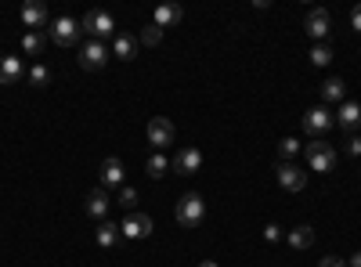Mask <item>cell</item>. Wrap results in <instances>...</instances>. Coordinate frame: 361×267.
I'll return each instance as SVG.
<instances>
[{"label":"cell","mask_w":361,"mask_h":267,"mask_svg":"<svg viewBox=\"0 0 361 267\" xmlns=\"http://www.w3.org/2000/svg\"><path fill=\"white\" fill-rule=\"evenodd\" d=\"M173 217H177V224L180 228H202V221H206V202H202V195L199 192H188V195H180L177 199V210H173Z\"/></svg>","instance_id":"6da1fadb"},{"label":"cell","mask_w":361,"mask_h":267,"mask_svg":"<svg viewBox=\"0 0 361 267\" xmlns=\"http://www.w3.org/2000/svg\"><path fill=\"white\" fill-rule=\"evenodd\" d=\"M307 163L314 173H333L336 170V148L333 144H325L322 137L307 144Z\"/></svg>","instance_id":"7a4b0ae2"},{"label":"cell","mask_w":361,"mask_h":267,"mask_svg":"<svg viewBox=\"0 0 361 267\" xmlns=\"http://www.w3.org/2000/svg\"><path fill=\"white\" fill-rule=\"evenodd\" d=\"M80 37H83V29H80L76 18L62 15V18H54V22H51V40H54L58 47H76Z\"/></svg>","instance_id":"3957f363"},{"label":"cell","mask_w":361,"mask_h":267,"mask_svg":"<svg viewBox=\"0 0 361 267\" xmlns=\"http://www.w3.org/2000/svg\"><path fill=\"white\" fill-rule=\"evenodd\" d=\"M80 29H83V33H90L94 40H102V37H112L116 33V18L109 11H87L83 22H80Z\"/></svg>","instance_id":"277c9868"},{"label":"cell","mask_w":361,"mask_h":267,"mask_svg":"<svg viewBox=\"0 0 361 267\" xmlns=\"http://www.w3.org/2000/svg\"><path fill=\"white\" fill-rule=\"evenodd\" d=\"M105 62H109V51H105L102 40H87V44L80 47V69L94 73V69H102Z\"/></svg>","instance_id":"5b68a950"},{"label":"cell","mask_w":361,"mask_h":267,"mask_svg":"<svg viewBox=\"0 0 361 267\" xmlns=\"http://www.w3.org/2000/svg\"><path fill=\"white\" fill-rule=\"evenodd\" d=\"M336 123V116L329 112V108H311V112H304V130L318 141L322 134H329V127Z\"/></svg>","instance_id":"8992f818"},{"label":"cell","mask_w":361,"mask_h":267,"mask_svg":"<svg viewBox=\"0 0 361 267\" xmlns=\"http://www.w3.org/2000/svg\"><path fill=\"white\" fill-rule=\"evenodd\" d=\"M180 177H192V173H199L202 170V152L195 144H188V148H180V152L173 156V163H170Z\"/></svg>","instance_id":"52a82bcc"},{"label":"cell","mask_w":361,"mask_h":267,"mask_svg":"<svg viewBox=\"0 0 361 267\" xmlns=\"http://www.w3.org/2000/svg\"><path fill=\"white\" fill-rule=\"evenodd\" d=\"M119 228H123V239H148V235L156 231V224H152L148 213H127Z\"/></svg>","instance_id":"ba28073f"},{"label":"cell","mask_w":361,"mask_h":267,"mask_svg":"<svg viewBox=\"0 0 361 267\" xmlns=\"http://www.w3.org/2000/svg\"><path fill=\"white\" fill-rule=\"evenodd\" d=\"M275 177H279V185H282L286 192H300V188L307 185V173L300 170L296 163H279V166H275Z\"/></svg>","instance_id":"9c48e42d"},{"label":"cell","mask_w":361,"mask_h":267,"mask_svg":"<svg viewBox=\"0 0 361 267\" xmlns=\"http://www.w3.org/2000/svg\"><path fill=\"white\" fill-rule=\"evenodd\" d=\"M173 137H177V130L166 116H156V120L148 123V141H152V148H170Z\"/></svg>","instance_id":"30bf717a"},{"label":"cell","mask_w":361,"mask_h":267,"mask_svg":"<svg viewBox=\"0 0 361 267\" xmlns=\"http://www.w3.org/2000/svg\"><path fill=\"white\" fill-rule=\"evenodd\" d=\"M22 22L29 33H40V29L47 25V4L44 0H25L22 4Z\"/></svg>","instance_id":"8fae6325"},{"label":"cell","mask_w":361,"mask_h":267,"mask_svg":"<svg viewBox=\"0 0 361 267\" xmlns=\"http://www.w3.org/2000/svg\"><path fill=\"white\" fill-rule=\"evenodd\" d=\"M304 29L322 44L325 37H329V29H333V18H329V11L325 8H314V11H307V18H304Z\"/></svg>","instance_id":"7c38bea8"},{"label":"cell","mask_w":361,"mask_h":267,"mask_svg":"<svg viewBox=\"0 0 361 267\" xmlns=\"http://www.w3.org/2000/svg\"><path fill=\"white\" fill-rule=\"evenodd\" d=\"M22 58H15V54H4L0 58V87H15L18 80H22Z\"/></svg>","instance_id":"4fadbf2b"},{"label":"cell","mask_w":361,"mask_h":267,"mask_svg":"<svg viewBox=\"0 0 361 267\" xmlns=\"http://www.w3.org/2000/svg\"><path fill=\"white\" fill-rule=\"evenodd\" d=\"M357 123H361V105H357V101H343V105H340V112H336V127H343V130H347V137H350Z\"/></svg>","instance_id":"5bb4252c"},{"label":"cell","mask_w":361,"mask_h":267,"mask_svg":"<svg viewBox=\"0 0 361 267\" xmlns=\"http://www.w3.org/2000/svg\"><path fill=\"white\" fill-rule=\"evenodd\" d=\"M109 206H112V199H109V192H105L102 185H98L94 192H87V206H83V210H87L90 217H105Z\"/></svg>","instance_id":"9a60e30c"},{"label":"cell","mask_w":361,"mask_h":267,"mask_svg":"<svg viewBox=\"0 0 361 267\" xmlns=\"http://www.w3.org/2000/svg\"><path fill=\"white\" fill-rule=\"evenodd\" d=\"M123 163H119V159H105L102 163V188H112V185H119V188H123Z\"/></svg>","instance_id":"2e32d148"},{"label":"cell","mask_w":361,"mask_h":267,"mask_svg":"<svg viewBox=\"0 0 361 267\" xmlns=\"http://www.w3.org/2000/svg\"><path fill=\"white\" fill-rule=\"evenodd\" d=\"M180 18H185L180 4H159V8H156V15H152V22H156L159 29H170V25H177Z\"/></svg>","instance_id":"e0dca14e"},{"label":"cell","mask_w":361,"mask_h":267,"mask_svg":"<svg viewBox=\"0 0 361 267\" xmlns=\"http://www.w3.org/2000/svg\"><path fill=\"white\" fill-rule=\"evenodd\" d=\"M119 239H123V228H119V224H112V221H105V224L94 231V242H98L102 249H112Z\"/></svg>","instance_id":"ac0fdd59"},{"label":"cell","mask_w":361,"mask_h":267,"mask_svg":"<svg viewBox=\"0 0 361 267\" xmlns=\"http://www.w3.org/2000/svg\"><path fill=\"white\" fill-rule=\"evenodd\" d=\"M286 242H289L293 249H311V246H314V228H311V224L293 228V231L286 235Z\"/></svg>","instance_id":"d6986e66"},{"label":"cell","mask_w":361,"mask_h":267,"mask_svg":"<svg viewBox=\"0 0 361 267\" xmlns=\"http://www.w3.org/2000/svg\"><path fill=\"white\" fill-rule=\"evenodd\" d=\"M318 91H322V101H325V105H329V101H340V105H343V98H347V83L333 76V80H325Z\"/></svg>","instance_id":"ffe728a7"},{"label":"cell","mask_w":361,"mask_h":267,"mask_svg":"<svg viewBox=\"0 0 361 267\" xmlns=\"http://www.w3.org/2000/svg\"><path fill=\"white\" fill-rule=\"evenodd\" d=\"M112 51H116V58H123V62H130V58H137V37H130V33H116Z\"/></svg>","instance_id":"44dd1931"},{"label":"cell","mask_w":361,"mask_h":267,"mask_svg":"<svg viewBox=\"0 0 361 267\" xmlns=\"http://www.w3.org/2000/svg\"><path fill=\"white\" fill-rule=\"evenodd\" d=\"M44 47H47V37H44V33H25V37H22V51H25V58H40Z\"/></svg>","instance_id":"7402d4cb"},{"label":"cell","mask_w":361,"mask_h":267,"mask_svg":"<svg viewBox=\"0 0 361 267\" xmlns=\"http://www.w3.org/2000/svg\"><path fill=\"white\" fill-rule=\"evenodd\" d=\"M296 152H300V141L296 137H282L279 141V163H293Z\"/></svg>","instance_id":"603a6c76"},{"label":"cell","mask_w":361,"mask_h":267,"mask_svg":"<svg viewBox=\"0 0 361 267\" xmlns=\"http://www.w3.org/2000/svg\"><path fill=\"white\" fill-rule=\"evenodd\" d=\"M163 40V29L156 25V22H148L145 29H141V37H137V44H145V47H156Z\"/></svg>","instance_id":"cb8c5ba5"},{"label":"cell","mask_w":361,"mask_h":267,"mask_svg":"<svg viewBox=\"0 0 361 267\" xmlns=\"http://www.w3.org/2000/svg\"><path fill=\"white\" fill-rule=\"evenodd\" d=\"M145 170H148V177H166L170 163H166L159 152H152V156H148V163H145Z\"/></svg>","instance_id":"d4e9b609"},{"label":"cell","mask_w":361,"mask_h":267,"mask_svg":"<svg viewBox=\"0 0 361 267\" xmlns=\"http://www.w3.org/2000/svg\"><path fill=\"white\" fill-rule=\"evenodd\" d=\"M54 76H51V69L44 66V62H37L33 69H29V83H33V87H47Z\"/></svg>","instance_id":"484cf974"},{"label":"cell","mask_w":361,"mask_h":267,"mask_svg":"<svg viewBox=\"0 0 361 267\" xmlns=\"http://www.w3.org/2000/svg\"><path fill=\"white\" fill-rule=\"evenodd\" d=\"M333 62V51H329V44H314L311 47V66H329Z\"/></svg>","instance_id":"4316f807"},{"label":"cell","mask_w":361,"mask_h":267,"mask_svg":"<svg viewBox=\"0 0 361 267\" xmlns=\"http://www.w3.org/2000/svg\"><path fill=\"white\" fill-rule=\"evenodd\" d=\"M137 202V188H130V185H123V188H119V206H127V210H130V206Z\"/></svg>","instance_id":"83f0119b"},{"label":"cell","mask_w":361,"mask_h":267,"mask_svg":"<svg viewBox=\"0 0 361 267\" xmlns=\"http://www.w3.org/2000/svg\"><path fill=\"white\" fill-rule=\"evenodd\" d=\"M343 152H347L350 159H361V137H354V134H350V137L343 141Z\"/></svg>","instance_id":"f1b7e54d"},{"label":"cell","mask_w":361,"mask_h":267,"mask_svg":"<svg viewBox=\"0 0 361 267\" xmlns=\"http://www.w3.org/2000/svg\"><path fill=\"white\" fill-rule=\"evenodd\" d=\"M264 239H267V242H279V239H282V228H279V224H267V228H264Z\"/></svg>","instance_id":"f546056e"},{"label":"cell","mask_w":361,"mask_h":267,"mask_svg":"<svg viewBox=\"0 0 361 267\" xmlns=\"http://www.w3.org/2000/svg\"><path fill=\"white\" fill-rule=\"evenodd\" d=\"M318 267H347V260H340V256H325V260H318Z\"/></svg>","instance_id":"4dcf8cb0"},{"label":"cell","mask_w":361,"mask_h":267,"mask_svg":"<svg viewBox=\"0 0 361 267\" xmlns=\"http://www.w3.org/2000/svg\"><path fill=\"white\" fill-rule=\"evenodd\" d=\"M350 25H354V29H357V33H361V4H357V8L350 11Z\"/></svg>","instance_id":"1f68e13d"},{"label":"cell","mask_w":361,"mask_h":267,"mask_svg":"<svg viewBox=\"0 0 361 267\" xmlns=\"http://www.w3.org/2000/svg\"><path fill=\"white\" fill-rule=\"evenodd\" d=\"M347 267H361V253H354V256L347 260Z\"/></svg>","instance_id":"d6a6232c"},{"label":"cell","mask_w":361,"mask_h":267,"mask_svg":"<svg viewBox=\"0 0 361 267\" xmlns=\"http://www.w3.org/2000/svg\"><path fill=\"white\" fill-rule=\"evenodd\" d=\"M199 267H217V263H214V260H202V263H199Z\"/></svg>","instance_id":"836d02e7"}]
</instances>
